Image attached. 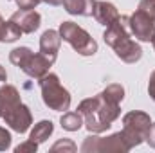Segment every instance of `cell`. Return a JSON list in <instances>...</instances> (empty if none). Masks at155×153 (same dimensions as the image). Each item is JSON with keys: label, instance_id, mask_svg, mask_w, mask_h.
<instances>
[{"label": "cell", "instance_id": "5", "mask_svg": "<svg viewBox=\"0 0 155 153\" xmlns=\"http://www.w3.org/2000/svg\"><path fill=\"white\" fill-rule=\"evenodd\" d=\"M60 36L81 56H94L97 52V41L74 22L60 24Z\"/></svg>", "mask_w": 155, "mask_h": 153}, {"label": "cell", "instance_id": "11", "mask_svg": "<svg viewBox=\"0 0 155 153\" xmlns=\"http://www.w3.org/2000/svg\"><path fill=\"white\" fill-rule=\"evenodd\" d=\"M60 45H61V36H60V31H54V29H47L41 38H40V52L51 61L54 63L56 58H58V50H60Z\"/></svg>", "mask_w": 155, "mask_h": 153}, {"label": "cell", "instance_id": "20", "mask_svg": "<svg viewBox=\"0 0 155 153\" xmlns=\"http://www.w3.org/2000/svg\"><path fill=\"white\" fill-rule=\"evenodd\" d=\"M139 7L144 9L146 13H150L155 18V0H141V2H139Z\"/></svg>", "mask_w": 155, "mask_h": 153}, {"label": "cell", "instance_id": "22", "mask_svg": "<svg viewBox=\"0 0 155 153\" xmlns=\"http://www.w3.org/2000/svg\"><path fill=\"white\" fill-rule=\"evenodd\" d=\"M152 148L155 150V122L150 124V130H148V133H146V139H144Z\"/></svg>", "mask_w": 155, "mask_h": 153}, {"label": "cell", "instance_id": "14", "mask_svg": "<svg viewBox=\"0 0 155 153\" xmlns=\"http://www.w3.org/2000/svg\"><path fill=\"white\" fill-rule=\"evenodd\" d=\"M96 0H63V7L69 15L78 16H92Z\"/></svg>", "mask_w": 155, "mask_h": 153}, {"label": "cell", "instance_id": "15", "mask_svg": "<svg viewBox=\"0 0 155 153\" xmlns=\"http://www.w3.org/2000/svg\"><path fill=\"white\" fill-rule=\"evenodd\" d=\"M52 132H54V124H52V121H40V122L35 124V128L31 130L29 139L35 141L36 144H41V142H45V141L52 135Z\"/></svg>", "mask_w": 155, "mask_h": 153}, {"label": "cell", "instance_id": "27", "mask_svg": "<svg viewBox=\"0 0 155 153\" xmlns=\"http://www.w3.org/2000/svg\"><path fill=\"white\" fill-rule=\"evenodd\" d=\"M153 49H155V41H153Z\"/></svg>", "mask_w": 155, "mask_h": 153}, {"label": "cell", "instance_id": "1", "mask_svg": "<svg viewBox=\"0 0 155 153\" xmlns=\"http://www.w3.org/2000/svg\"><path fill=\"white\" fill-rule=\"evenodd\" d=\"M124 99V88L119 83L108 85L101 94L83 99L78 112L83 115V124L90 133L107 132L121 115V101Z\"/></svg>", "mask_w": 155, "mask_h": 153}, {"label": "cell", "instance_id": "13", "mask_svg": "<svg viewBox=\"0 0 155 153\" xmlns=\"http://www.w3.org/2000/svg\"><path fill=\"white\" fill-rule=\"evenodd\" d=\"M18 103H22V99H20V92L16 86H13V85L0 86V114L4 115Z\"/></svg>", "mask_w": 155, "mask_h": 153}, {"label": "cell", "instance_id": "18", "mask_svg": "<svg viewBox=\"0 0 155 153\" xmlns=\"http://www.w3.org/2000/svg\"><path fill=\"white\" fill-rule=\"evenodd\" d=\"M36 150H38V144H36L35 141H31V139H29V141H25V142H22L20 146H16V148H15V151H16V153H25V151L35 153Z\"/></svg>", "mask_w": 155, "mask_h": 153}, {"label": "cell", "instance_id": "8", "mask_svg": "<svg viewBox=\"0 0 155 153\" xmlns=\"http://www.w3.org/2000/svg\"><path fill=\"white\" fill-rule=\"evenodd\" d=\"M130 34L141 41H155V18L144 9L137 7L134 15L128 16Z\"/></svg>", "mask_w": 155, "mask_h": 153}, {"label": "cell", "instance_id": "19", "mask_svg": "<svg viewBox=\"0 0 155 153\" xmlns=\"http://www.w3.org/2000/svg\"><path fill=\"white\" fill-rule=\"evenodd\" d=\"M11 146V133L0 126V151H5Z\"/></svg>", "mask_w": 155, "mask_h": 153}, {"label": "cell", "instance_id": "21", "mask_svg": "<svg viewBox=\"0 0 155 153\" xmlns=\"http://www.w3.org/2000/svg\"><path fill=\"white\" fill-rule=\"evenodd\" d=\"M41 0H16L18 9H35Z\"/></svg>", "mask_w": 155, "mask_h": 153}, {"label": "cell", "instance_id": "12", "mask_svg": "<svg viewBox=\"0 0 155 153\" xmlns=\"http://www.w3.org/2000/svg\"><path fill=\"white\" fill-rule=\"evenodd\" d=\"M92 16L96 18V22H97V24H101V25H107V27H108L110 24H114V22H116L121 15H119V11H117V7L114 5V4L101 0V2H96V4H94Z\"/></svg>", "mask_w": 155, "mask_h": 153}, {"label": "cell", "instance_id": "9", "mask_svg": "<svg viewBox=\"0 0 155 153\" xmlns=\"http://www.w3.org/2000/svg\"><path fill=\"white\" fill-rule=\"evenodd\" d=\"M2 119L5 121V124L15 130L16 133H25L29 130V126L33 124V115H31V110L27 105L24 103H18L16 106H13L9 112L2 115Z\"/></svg>", "mask_w": 155, "mask_h": 153}, {"label": "cell", "instance_id": "23", "mask_svg": "<svg viewBox=\"0 0 155 153\" xmlns=\"http://www.w3.org/2000/svg\"><path fill=\"white\" fill-rule=\"evenodd\" d=\"M148 94H150V97L155 101V70L150 74V81H148Z\"/></svg>", "mask_w": 155, "mask_h": 153}, {"label": "cell", "instance_id": "10", "mask_svg": "<svg viewBox=\"0 0 155 153\" xmlns=\"http://www.w3.org/2000/svg\"><path fill=\"white\" fill-rule=\"evenodd\" d=\"M9 20H13L22 29L24 34H31V33H35L40 27L41 16H40V13H36L35 9H18L16 13H13V16Z\"/></svg>", "mask_w": 155, "mask_h": 153}, {"label": "cell", "instance_id": "3", "mask_svg": "<svg viewBox=\"0 0 155 153\" xmlns=\"http://www.w3.org/2000/svg\"><path fill=\"white\" fill-rule=\"evenodd\" d=\"M38 83L45 106H49L54 112H65V110L71 108V94L60 83V77L56 74L47 72L43 77L38 79Z\"/></svg>", "mask_w": 155, "mask_h": 153}, {"label": "cell", "instance_id": "16", "mask_svg": "<svg viewBox=\"0 0 155 153\" xmlns=\"http://www.w3.org/2000/svg\"><path fill=\"white\" fill-rule=\"evenodd\" d=\"M60 124L67 132H78L83 126V115L79 112H65L60 119Z\"/></svg>", "mask_w": 155, "mask_h": 153}, {"label": "cell", "instance_id": "4", "mask_svg": "<svg viewBox=\"0 0 155 153\" xmlns=\"http://www.w3.org/2000/svg\"><path fill=\"white\" fill-rule=\"evenodd\" d=\"M9 61L13 65H16L22 72H25L29 77H35V79H40L43 77L49 69H51V61L41 54H35L29 47H16L9 52Z\"/></svg>", "mask_w": 155, "mask_h": 153}, {"label": "cell", "instance_id": "17", "mask_svg": "<svg viewBox=\"0 0 155 153\" xmlns=\"http://www.w3.org/2000/svg\"><path fill=\"white\" fill-rule=\"evenodd\" d=\"M78 148L76 144L71 141V139H60L58 142H54L52 146H51V151H69V153H74Z\"/></svg>", "mask_w": 155, "mask_h": 153}, {"label": "cell", "instance_id": "7", "mask_svg": "<svg viewBox=\"0 0 155 153\" xmlns=\"http://www.w3.org/2000/svg\"><path fill=\"white\" fill-rule=\"evenodd\" d=\"M79 150L83 153H128L132 148L126 142L123 132H117V133H112L108 137L88 135V137H85Z\"/></svg>", "mask_w": 155, "mask_h": 153}, {"label": "cell", "instance_id": "2", "mask_svg": "<svg viewBox=\"0 0 155 153\" xmlns=\"http://www.w3.org/2000/svg\"><path fill=\"white\" fill-rule=\"evenodd\" d=\"M103 40L114 49L116 56L124 63H137L143 56L141 45L130 38L128 16H119L114 24H110L103 33Z\"/></svg>", "mask_w": 155, "mask_h": 153}, {"label": "cell", "instance_id": "28", "mask_svg": "<svg viewBox=\"0 0 155 153\" xmlns=\"http://www.w3.org/2000/svg\"><path fill=\"white\" fill-rule=\"evenodd\" d=\"M0 119H2V114H0Z\"/></svg>", "mask_w": 155, "mask_h": 153}, {"label": "cell", "instance_id": "25", "mask_svg": "<svg viewBox=\"0 0 155 153\" xmlns=\"http://www.w3.org/2000/svg\"><path fill=\"white\" fill-rule=\"evenodd\" d=\"M41 2H45L49 5H63V0H41Z\"/></svg>", "mask_w": 155, "mask_h": 153}, {"label": "cell", "instance_id": "24", "mask_svg": "<svg viewBox=\"0 0 155 153\" xmlns=\"http://www.w3.org/2000/svg\"><path fill=\"white\" fill-rule=\"evenodd\" d=\"M5 29H7V22L2 18L0 15V41H4V36H5Z\"/></svg>", "mask_w": 155, "mask_h": 153}, {"label": "cell", "instance_id": "26", "mask_svg": "<svg viewBox=\"0 0 155 153\" xmlns=\"http://www.w3.org/2000/svg\"><path fill=\"white\" fill-rule=\"evenodd\" d=\"M7 79V72H5V69L0 65V81H5Z\"/></svg>", "mask_w": 155, "mask_h": 153}, {"label": "cell", "instance_id": "6", "mask_svg": "<svg viewBox=\"0 0 155 153\" xmlns=\"http://www.w3.org/2000/svg\"><path fill=\"white\" fill-rule=\"evenodd\" d=\"M150 124H152V119L146 112L134 110V112H128L123 115V130L121 132H123L126 142L130 144V148L139 146L146 139Z\"/></svg>", "mask_w": 155, "mask_h": 153}]
</instances>
